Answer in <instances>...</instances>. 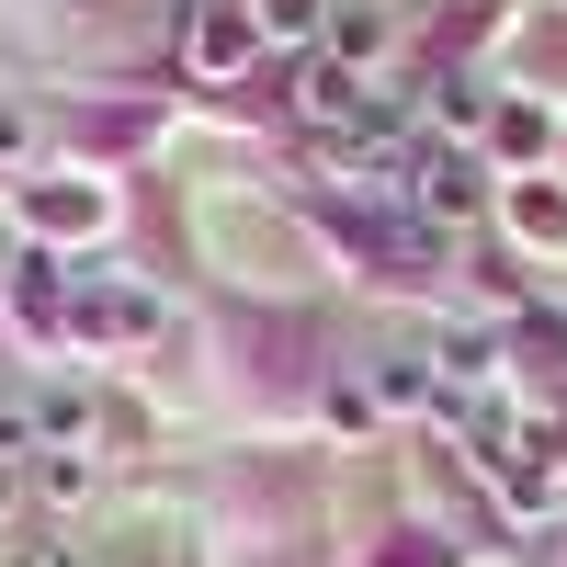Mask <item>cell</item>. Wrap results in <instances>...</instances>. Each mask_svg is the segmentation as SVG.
<instances>
[{
    "label": "cell",
    "mask_w": 567,
    "mask_h": 567,
    "mask_svg": "<svg viewBox=\"0 0 567 567\" xmlns=\"http://www.w3.org/2000/svg\"><path fill=\"white\" fill-rule=\"evenodd\" d=\"M250 34H261V23H250V0H216V12L194 23V69H205V80H227V69L250 58Z\"/></svg>",
    "instance_id": "2"
},
{
    "label": "cell",
    "mask_w": 567,
    "mask_h": 567,
    "mask_svg": "<svg viewBox=\"0 0 567 567\" xmlns=\"http://www.w3.org/2000/svg\"><path fill=\"white\" fill-rule=\"evenodd\" d=\"M386 398H432V363H420V352H386Z\"/></svg>",
    "instance_id": "7"
},
{
    "label": "cell",
    "mask_w": 567,
    "mask_h": 567,
    "mask_svg": "<svg viewBox=\"0 0 567 567\" xmlns=\"http://www.w3.org/2000/svg\"><path fill=\"white\" fill-rule=\"evenodd\" d=\"M523 227L534 239H567V194H523Z\"/></svg>",
    "instance_id": "8"
},
{
    "label": "cell",
    "mask_w": 567,
    "mask_h": 567,
    "mask_svg": "<svg viewBox=\"0 0 567 567\" xmlns=\"http://www.w3.org/2000/svg\"><path fill=\"white\" fill-rule=\"evenodd\" d=\"M250 23H261V34H284V45H296V34H318V0H250Z\"/></svg>",
    "instance_id": "6"
},
{
    "label": "cell",
    "mask_w": 567,
    "mask_h": 567,
    "mask_svg": "<svg viewBox=\"0 0 567 567\" xmlns=\"http://www.w3.org/2000/svg\"><path fill=\"white\" fill-rule=\"evenodd\" d=\"M307 114H318V125H352V114H363L352 69H307Z\"/></svg>",
    "instance_id": "4"
},
{
    "label": "cell",
    "mask_w": 567,
    "mask_h": 567,
    "mask_svg": "<svg viewBox=\"0 0 567 567\" xmlns=\"http://www.w3.org/2000/svg\"><path fill=\"white\" fill-rule=\"evenodd\" d=\"M69 329L80 341H159V296H136V284H80Z\"/></svg>",
    "instance_id": "1"
},
{
    "label": "cell",
    "mask_w": 567,
    "mask_h": 567,
    "mask_svg": "<svg viewBox=\"0 0 567 567\" xmlns=\"http://www.w3.org/2000/svg\"><path fill=\"white\" fill-rule=\"evenodd\" d=\"M12 307H23L34 329H58V318H69V296H58V272H45V261H23V272H12Z\"/></svg>",
    "instance_id": "5"
},
{
    "label": "cell",
    "mask_w": 567,
    "mask_h": 567,
    "mask_svg": "<svg viewBox=\"0 0 567 567\" xmlns=\"http://www.w3.org/2000/svg\"><path fill=\"white\" fill-rule=\"evenodd\" d=\"M12 148H23V114H12V103H0V159H12Z\"/></svg>",
    "instance_id": "10"
},
{
    "label": "cell",
    "mask_w": 567,
    "mask_h": 567,
    "mask_svg": "<svg viewBox=\"0 0 567 567\" xmlns=\"http://www.w3.org/2000/svg\"><path fill=\"white\" fill-rule=\"evenodd\" d=\"M34 567H91V556L80 545H34Z\"/></svg>",
    "instance_id": "9"
},
{
    "label": "cell",
    "mask_w": 567,
    "mask_h": 567,
    "mask_svg": "<svg viewBox=\"0 0 567 567\" xmlns=\"http://www.w3.org/2000/svg\"><path fill=\"white\" fill-rule=\"evenodd\" d=\"M409 194H420V216H454V227L477 216V182H465L454 159H420V171H409Z\"/></svg>",
    "instance_id": "3"
}]
</instances>
